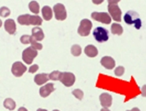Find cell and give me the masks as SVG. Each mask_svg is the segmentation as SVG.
<instances>
[{"label":"cell","instance_id":"6da1fadb","mask_svg":"<svg viewBox=\"0 0 146 111\" xmlns=\"http://www.w3.org/2000/svg\"><path fill=\"white\" fill-rule=\"evenodd\" d=\"M118 3H119V0H109L108 9L113 19L116 22H120L122 12L119 9V7L117 5Z\"/></svg>","mask_w":146,"mask_h":111},{"label":"cell","instance_id":"7a4b0ae2","mask_svg":"<svg viewBox=\"0 0 146 111\" xmlns=\"http://www.w3.org/2000/svg\"><path fill=\"white\" fill-rule=\"evenodd\" d=\"M124 22L127 24H135V29H139L141 28L142 23L139 14L135 11H128L124 17Z\"/></svg>","mask_w":146,"mask_h":111},{"label":"cell","instance_id":"3957f363","mask_svg":"<svg viewBox=\"0 0 146 111\" xmlns=\"http://www.w3.org/2000/svg\"><path fill=\"white\" fill-rule=\"evenodd\" d=\"M37 55H38L37 50L33 49L32 47H29L23 50L22 54V58L27 64H31L34 61V58Z\"/></svg>","mask_w":146,"mask_h":111},{"label":"cell","instance_id":"277c9868","mask_svg":"<svg viewBox=\"0 0 146 111\" xmlns=\"http://www.w3.org/2000/svg\"><path fill=\"white\" fill-rule=\"evenodd\" d=\"M94 37L99 43H103L105 42L109 39V32L106 29L102 28V27H98L94 30Z\"/></svg>","mask_w":146,"mask_h":111},{"label":"cell","instance_id":"5b68a950","mask_svg":"<svg viewBox=\"0 0 146 111\" xmlns=\"http://www.w3.org/2000/svg\"><path fill=\"white\" fill-rule=\"evenodd\" d=\"M92 26H93V24H92L91 21L87 19H84L81 20V22H80L79 29H78V33L79 35L84 36V37L88 36L90 33Z\"/></svg>","mask_w":146,"mask_h":111},{"label":"cell","instance_id":"8992f818","mask_svg":"<svg viewBox=\"0 0 146 111\" xmlns=\"http://www.w3.org/2000/svg\"><path fill=\"white\" fill-rule=\"evenodd\" d=\"M59 81L66 87H71L75 82V76L74 74L69 72H63L60 74Z\"/></svg>","mask_w":146,"mask_h":111},{"label":"cell","instance_id":"52a82bcc","mask_svg":"<svg viewBox=\"0 0 146 111\" xmlns=\"http://www.w3.org/2000/svg\"><path fill=\"white\" fill-rule=\"evenodd\" d=\"M91 17L93 19L101 22L105 24H110L111 23V17L108 13L103 12V13H99V12H94L91 14Z\"/></svg>","mask_w":146,"mask_h":111},{"label":"cell","instance_id":"ba28073f","mask_svg":"<svg viewBox=\"0 0 146 111\" xmlns=\"http://www.w3.org/2000/svg\"><path fill=\"white\" fill-rule=\"evenodd\" d=\"M54 12L57 20H64L67 18V12L65 7L62 3H57L54 7Z\"/></svg>","mask_w":146,"mask_h":111},{"label":"cell","instance_id":"9c48e42d","mask_svg":"<svg viewBox=\"0 0 146 111\" xmlns=\"http://www.w3.org/2000/svg\"><path fill=\"white\" fill-rule=\"evenodd\" d=\"M26 70H27V67L21 62H15L12 65V74L16 77H21L26 72Z\"/></svg>","mask_w":146,"mask_h":111},{"label":"cell","instance_id":"30bf717a","mask_svg":"<svg viewBox=\"0 0 146 111\" xmlns=\"http://www.w3.org/2000/svg\"><path fill=\"white\" fill-rule=\"evenodd\" d=\"M53 91H54V86L52 83L47 84L44 86L41 87L39 89V94L41 97L43 98H46L48 97Z\"/></svg>","mask_w":146,"mask_h":111},{"label":"cell","instance_id":"8fae6325","mask_svg":"<svg viewBox=\"0 0 146 111\" xmlns=\"http://www.w3.org/2000/svg\"><path fill=\"white\" fill-rule=\"evenodd\" d=\"M100 104L104 108H109L112 104V96L110 94H101L100 96Z\"/></svg>","mask_w":146,"mask_h":111},{"label":"cell","instance_id":"7c38bea8","mask_svg":"<svg viewBox=\"0 0 146 111\" xmlns=\"http://www.w3.org/2000/svg\"><path fill=\"white\" fill-rule=\"evenodd\" d=\"M101 64L107 69H113L115 67L114 59L110 56H104L101 58Z\"/></svg>","mask_w":146,"mask_h":111},{"label":"cell","instance_id":"4fadbf2b","mask_svg":"<svg viewBox=\"0 0 146 111\" xmlns=\"http://www.w3.org/2000/svg\"><path fill=\"white\" fill-rule=\"evenodd\" d=\"M4 29L9 34H14L16 32V23L13 19H7L4 23Z\"/></svg>","mask_w":146,"mask_h":111},{"label":"cell","instance_id":"5bb4252c","mask_svg":"<svg viewBox=\"0 0 146 111\" xmlns=\"http://www.w3.org/2000/svg\"><path fill=\"white\" fill-rule=\"evenodd\" d=\"M32 37L34 38L37 42L41 41L44 38V31L42 30V29H40L38 27H34V29H32Z\"/></svg>","mask_w":146,"mask_h":111},{"label":"cell","instance_id":"9a60e30c","mask_svg":"<svg viewBox=\"0 0 146 111\" xmlns=\"http://www.w3.org/2000/svg\"><path fill=\"white\" fill-rule=\"evenodd\" d=\"M84 53L86 55L89 56L90 58H94V57H96L98 55V49L94 45H88L84 49Z\"/></svg>","mask_w":146,"mask_h":111},{"label":"cell","instance_id":"2e32d148","mask_svg":"<svg viewBox=\"0 0 146 111\" xmlns=\"http://www.w3.org/2000/svg\"><path fill=\"white\" fill-rule=\"evenodd\" d=\"M48 79L49 78L47 74H38L34 77V82L38 85H42V84H45Z\"/></svg>","mask_w":146,"mask_h":111},{"label":"cell","instance_id":"e0dca14e","mask_svg":"<svg viewBox=\"0 0 146 111\" xmlns=\"http://www.w3.org/2000/svg\"><path fill=\"white\" fill-rule=\"evenodd\" d=\"M42 14H43V18L45 20L48 21L52 19L53 17V12L50 7L48 6H44L42 9Z\"/></svg>","mask_w":146,"mask_h":111},{"label":"cell","instance_id":"ac0fdd59","mask_svg":"<svg viewBox=\"0 0 146 111\" xmlns=\"http://www.w3.org/2000/svg\"><path fill=\"white\" fill-rule=\"evenodd\" d=\"M30 14H23L18 17V23L21 25H30Z\"/></svg>","mask_w":146,"mask_h":111},{"label":"cell","instance_id":"d6986e66","mask_svg":"<svg viewBox=\"0 0 146 111\" xmlns=\"http://www.w3.org/2000/svg\"><path fill=\"white\" fill-rule=\"evenodd\" d=\"M3 106L8 109L9 110H13L16 107V103L14 102V100H12L10 98H8L4 100L3 102Z\"/></svg>","mask_w":146,"mask_h":111},{"label":"cell","instance_id":"ffe728a7","mask_svg":"<svg viewBox=\"0 0 146 111\" xmlns=\"http://www.w3.org/2000/svg\"><path fill=\"white\" fill-rule=\"evenodd\" d=\"M123 28L120 24L119 23H113L111 26V32L113 34H117V35H121L123 33Z\"/></svg>","mask_w":146,"mask_h":111},{"label":"cell","instance_id":"44dd1931","mask_svg":"<svg viewBox=\"0 0 146 111\" xmlns=\"http://www.w3.org/2000/svg\"><path fill=\"white\" fill-rule=\"evenodd\" d=\"M43 23L42 19L38 16V15H31L30 18V25H35V26H39Z\"/></svg>","mask_w":146,"mask_h":111},{"label":"cell","instance_id":"7402d4cb","mask_svg":"<svg viewBox=\"0 0 146 111\" xmlns=\"http://www.w3.org/2000/svg\"><path fill=\"white\" fill-rule=\"evenodd\" d=\"M29 9L30 11L34 13H39V4L38 3V2L36 1H32L29 3Z\"/></svg>","mask_w":146,"mask_h":111},{"label":"cell","instance_id":"603a6c76","mask_svg":"<svg viewBox=\"0 0 146 111\" xmlns=\"http://www.w3.org/2000/svg\"><path fill=\"white\" fill-rule=\"evenodd\" d=\"M71 53L74 56H79L82 53V49H81V47L79 45H74L72 46L71 48Z\"/></svg>","mask_w":146,"mask_h":111},{"label":"cell","instance_id":"cb8c5ba5","mask_svg":"<svg viewBox=\"0 0 146 111\" xmlns=\"http://www.w3.org/2000/svg\"><path fill=\"white\" fill-rule=\"evenodd\" d=\"M30 44H31V47L33 49H36V50H41L43 49V45H41V44H39V43H38L33 37L31 38Z\"/></svg>","mask_w":146,"mask_h":111},{"label":"cell","instance_id":"d4e9b609","mask_svg":"<svg viewBox=\"0 0 146 111\" xmlns=\"http://www.w3.org/2000/svg\"><path fill=\"white\" fill-rule=\"evenodd\" d=\"M10 15V10L7 7H2L0 9V16L3 18H6Z\"/></svg>","mask_w":146,"mask_h":111},{"label":"cell","instance_id":"484cf974","mask_svg":"<svg viewBox=\"0 0 146 111\" xmlns=\"http://www.w3.org/2000/svg\"><path fill=\"white\" fill-rule=\"evenodd\" d=\"M60 72L59 71H53L51 74H49L48 78H50L51 80L56 81V80H59V76H60Z\"/></svg>","mask_w":146,"mask_h":111},{"label":"cell","instance_id":"4316f807","mask_svg":"<svg viewBox=\"0 0 146 111\" xmlns=\"http://www.w3.org/2000/svg\"><path fill=\"white\" fill-rule=\"evenodd\" d=\"M31 38H32V36H30V35H27V34L23 35L22 37L20 38V41L23 45H28V44H30Z\"/></svg>","mask_w":146,"mask_h":111},{"label":"cell","instance_id":"83f0119b","mask_svg":"<svg viewBox=\"0 0 146 111\" xmlns=\"http://www.w3.org/2000/svg\"><path fill=\"white\" fill-rule=\"evenodd\" d=\"M72 94L79 100H82L83 97H84V93H83V91L80 90V89H74V90H73Z\"/></svg>","mask_w":146,"mask_h":111},{"label":"cell","instance_id":"f1b7e54d","mask_svg":"<svg viewBox=\"0 0 146 111\" xmlns=\"http://www.w3.org/2000/svg\"><path fill=\"white\" fill-rule=\"evenodd\" d=\"M124 73V68L123 66H119L117 67L114 70V74L117 76H121L123 75V74Z\"/></svg>","mask_w":146,"mask_h":111},{"label":"cell","instance_id":"f546056e","mask_svg":"<svg viewBox=\"0 0 146 111\" xmlns=\"http://www.w3.org/2000/svg\"><path fill=\"white\" fill-rule=\"evenodd\" d=\"M38 64H34V65H32V66L29 68V73L34 74V73H35L36 71H38Z\"/></svg>","mask_w":146,"mask_h":111},{"label":"cell","instance_id":"4dcf8cb0","mask_svg":"<svg viewBox=\"0 0 146 111\" xmlns=\"http://www.w3.org/2000/svg\"><path fill=\"white\" fill-rule=\"evenodd\" d=\"M141 91H142V96H144V97H146V84H145L143 87H142V89H141Z\"/></svg>","mask_w":146,"mask_h":111},{"label":"cell","instance_id":"1f68e13d","mask_svg":"<svg viewBox=\"0 0 146 111\" xmlns=\"http://www.w3.org/2000/svg\"><path fill=\"white\" fill-rule=\"evenodd\" d=\"M18 111H28L24 107H20L19 109V110Z\"/></svg>","mask_w":146,"mask_h":111},{"label":"cell","instance_id":"d6a6232c","mask_svg":"<svg viewBox=\"0 0 146 111\" xmlns=\"http://www.w3.org/2000/svg\"><path fill=\"white\" fill-rule=\"evenodd\" d=\"M100 111H110L108 108H103Z\"/></svg>","mask_w":146,"mask_h":111},{"label":"cell","instance_id":"836d02e7","mask_svg":"<svg viewBox=\"0 0 146 111\" xmlns=\"http://www.w3.org/2000/svg\"><path fill=\"white\" fill-rule=\"evenodd\" d=\"M130 111H140V110H139L138 108H134V109H132Z\"/></svg>","mask_w":146,"mask_h":111},{"label":"cell","instance_id":"e575fe53","mask_svg":"<svg viewBox=\"0 0 146 111\" xmlns=\"http://www.w3.org/2000/svg\"><path fill=\"white\" fill-rule=\"evenodd\" d=\"M93 3H103V0L100 1V2H95V1H93Z\"/></svg>","mask_w":146,"mask_h":111},{"label":"cell","instance_id":"d590c367","mask_svg":"<svg viewBox=\"0 0 146 111\" xmlns=\"http://www.w3.org/2000/svg\"><path fill=\"white\" fill-rule=\"evenodd\" d=\"M37 111H48L47 110H44V109H38L37 110Z\"/></svg>","mask_w":146,"mask_h":111},{"label":"cell","instance_id":"8d00e7d4","mask_svg":"<svg viewBox=\"0 0 146 111\" xmlns=\"http://www.w3.org/2000/svg\"><path fill=\"white\" fill-rule=\"evenodd\" d=\"M2 24H3V23H2V20L0 19V28H1V26H2Z\"/></svg>","mask_w":146,"mask_h":111},{"label":"cell","instance_id":"74e56055","mask_svg":"<svg viewBox=\"0 0 146 111\" xmlns=\"http://www.w3.org/2000/svg\"><path fill=\"white\" fill-rule=\"evenodd\" d=\"M53 111H59V110H53Z\"/></svg>","mask_w":146,"mask_h":111},{"label":"cell","instance_id":"f35d334b","mask_svg":"<svg viewBox=\"0 0 146 111\" xmlns=\"http://www.w3.org/2000/svg\"><path fill=\"white\" fill-rule=\"evenodd\" d=\"M126 111H130V110H126Z\"/></svg>","mask_w":146,"mask_h":111}]
</instances>
